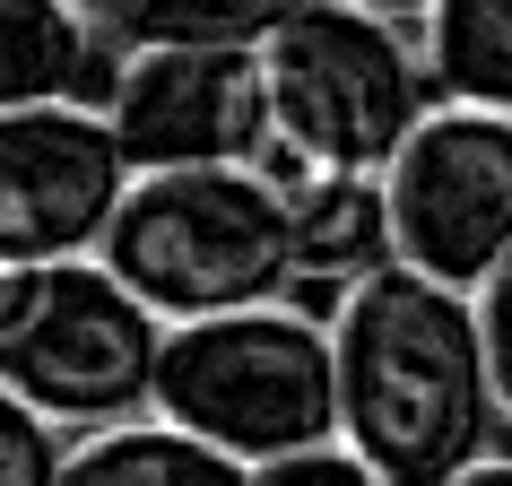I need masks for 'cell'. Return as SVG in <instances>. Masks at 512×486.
<instances>
[{
  "mask_svg": "<svg viewBox=\"0 0 512 486\" xmlns=\"http://www.w3.org/2000/svg\"><path fill=\"white\" fill-rule=\"evenodd\" d=\"M339 434L391 486H443L495 452V356H486L478 287L382 261L339 287Z\"/></svg>",
  "mask_w": 512,
  "mask_h": 486,
  "instance_id": "obj_1",
  "label": "cell"
},
{
  "mask_svg": "<svg viewBox=\"0 0 512 486\" xmlns=\"http://www.w3.org/2000/svg\"><path fill=\"white\" fill-rule=\"evenodd\" d=\"M96 252L165 322L243 313L296 287V191L261 165H165L131 183Z\"/></svg>",
  "mask_w": 512,
  "mask_h": 486,
  "instance_id": "obj_2",
  "label": "cell"
},
{
  "mask_svg": "<svg viewBox=\"0 0 512 486\" xmlns=\"http://www.w3.org/2000/svg\"><path fill=\"white\" fill-rule=\"evenodd\" d=\"M165 313L105 252L9 261L0 270V382H18L53 426H122L157 408Z\"/></svg>",
  "mask_w": 512,
  "mask_h": 486,
  "instance_id": "obj_3",
  "label": "cell"
},
{
  "mask_svg": "<svg viewBox=\"0 0 512 486\" xmlns=\"http://www.w3.org/2000/svg\"><path fill=\"white\" fill-rule=\"evenodd\" d=\"M157 417L209 434L243 460L330 443L339 434V339L287 296L174 322L157 356Z\"/></svg>",
  "mask_w": 512,
  "mask_h": 486,
  "instance_id": "obj_4",
  "label": "cell"
},
{
  "mask_svg": "<svg viewBox=\"0 0 512 486\" xmlns=\"http://www.w3.org/2000/svg\"><path fill=\"white\" fill-rule=\"evenodd\" d=\"M270 96H278V148L296 165L382 174L443 87L426 70V35H400L391 9L304 0L270 35Z\"/></svg>",
  "mask_w": 512,
  "mask_h": 486,
  "instance_id": "obj_5",
  "label": "cell"
},
{
  "mask_svg": "<svg viewBox=\"0 0 512 486\" xmlns=\"http://www.w3.org/2000/svg\"><path fill=\"white\" fill-rule=\"evenodd\" d=\"M105 113L139 174L165 165H261L278 139L270 44H191L148 35L122 53L105 87Z\"/></svg>",
  "mask_w": 512,
  "mask_h": 486,
  "instance_id": "obj_6",
  "label": "cell"
},
{
  "mask_svg": "<svg viewBox=\"0 0 512 486\" xmlns=\"http://www.w3.org/2000/svg\"><path fill=\"white\" fill-rule=\"evenodd\" d=\"M400 261L478 287L512 252V113L495 105H443L408 131V148L382 165Z\"/></svg>",
  "mask_w": 512,
  "mask_h": 486,
  "instance_id": "obj_7",
  "label": "cell"
},
{
  "mask_svg": "<svg viewBox=\"0 0 512 486\" xmlns=\"http://www.w3.org/2000/svg\"><path fill=\"white\" fill-rule=\"evenodd\" d=\"M139 165L105 105H9L0 113V270L9 261H61L96 252L122 217Z\"/></svg>",
  "mask_w": 512,
  "mask_h": 486,
  "instance_id": "obj_8",
  "label": "cell"
},
{
  "mask_svg": "<svg viewBox=\"0 0 512 486\" xmlns=\"http://www.w3.org/2000/svg\"><path fill=\"white\" fill-rule=\"evenodd\" d=\"M296 278H348L400 261V235H391V191L382 174H348V165H304L296 183Z\"/></svg>",
  "mask_w": 512,
  "mask_h": 486,
  "instance_id": "obj_9",
  "label": "cell"
},
{
  "mask_svg": "<svg viewBox=\"0 0 512 486\" xmlns=\"http://www.w3.org/2000/svg\"><path fill=\"white\" fill-rule=\"evenodd\" d=\"M61 486H252V460L174 426V417H122L70 443Z\"/></svg>",
  "mask_w": 512,
  "mask_h": 486,
  "instance_id": "obj_10",
  "label": "cell"
},
{
  "mask_svg": "<svg viewBox=\"0 0 512 486\" xmlns=\"http://www.w3.org/2000/svg\"><path fill=\"white\" fill-rule=\"evenodd\" d=\"M96 35L70 0H0V113L9 105H61L105 79ZM113 87V79H105Z\"/></svg>",
  "mask_w": 512,
  "mask_h": 486,
  "instance_id": "obj_11",
  "label": "cell"
},
{
  "mask_svg": "<svg viewBox=\"0 0 512 486\" xmlns=\"http://www.w3.org/2000/svg\"><path fill=\"white\" fill-rule=\"evenodd\" d=\"M426 70L452 105L512 113V0H434L426 9Z\"/></svg>",
  "mask_w": 512,
  "mask_h": 486,
  "instance_id": "obj_12",
  "label": "cell"
},
{
  "mask_svg": "<svg viewBox=\"0 0 512 486\" xmlns=\"http://www.w3.org/2000/svg\"><path fill=\"white\" fill-rule=\"evenodd\" d=\"M304 0H139L122 44H148V35H191V44H270Z\"/></svg>",
  "mask_w": 512,
  "mask_h": 486,
  "instance_id": "obj_13",
  "label": "cell"
},
{
  "mask_svg": "<svg viewBox=\"0 0 512 486\" xmlns=\"http://www.w3.org/2000/svg\"><path fill=\"white\" fill-rule=\"evenodd\" d=\"M61 469H70L61 426L18 382H0V486H61Z\"/></svg>",
  "mask_w": 512,
  "mask_h": 486,
  "instance_id": "obj_14",
  "label": "cell"
},
{
  "mask_svg": "<svg viewBox=\"0 0 512 486\" xmlns=\"http://www.w3.org/2000/svg\"><path fill=\"white\" fill-rule=\"evenodd\" d=\"M252 486H391V478L356 452L348 434H330V443H304V452L252 460Z\"/></svg>",
  "mask_w": 512,
  "mask_h": 486,
  "instance_id": "obj_15",
  "label": "cell"
},
{
  "mask_svg": "<svg viewBox=\"0 0 512 486\" xmlns=\"http://www.w3.org/2000/svg\"><path fill=\"white\" fill-rule=\"evenodd\" d=\"M478 322H486V356H495V391H504V417H512V252L478 278Z\"/></svg>",
  "mask_w": 512,
  "mask_h": 486,
  "instance_id": "obj_16",
  "label": "cell"
},
{
  "mask_svg": "<svg viewBox=\"0 0 512 486\" xmlns=\"http://www.w3.org/2000/svg\"><path fill=\"white\" fill-rule=\"evenodd\" d=\"M443 486H512V452H478L469 469H452Z\"/></svg>",
  "mask_w": 512,
  "mask_h": 486,
  "instance_id": "obj_17",
  "label": "cell"
},
{
  "mask_svg": "<svg viewBox=\"0 0 512 486\" xmlns=\"http://www.w3.org/2000/svg\"><path fill=\"white\" fill-rule=\"evenodd\" d=\"M70 9H79L87 27H105V35H122V27H131V9H139V0H70Z\"/></svg>",
  "mask_w": 512,
  "mask_h": 486,
  "instance_id": "obj_18",
  "label": "cell"
},
{
  "mask_svg": "<svg viewBox=\"0 0 512 486\" xmlns=\"http://www.w3.org/2000/svg\"><path fill=\"white\" fill-rule=\"evenodd\" d=\"M365 9H391V18H408V9H434V0H365Z\"/></svg>",
  "mask_w": 512,
  "mask_h": 486,
  "instance_id": "obj_19",
  "label": "cell"
}]
</instances>
